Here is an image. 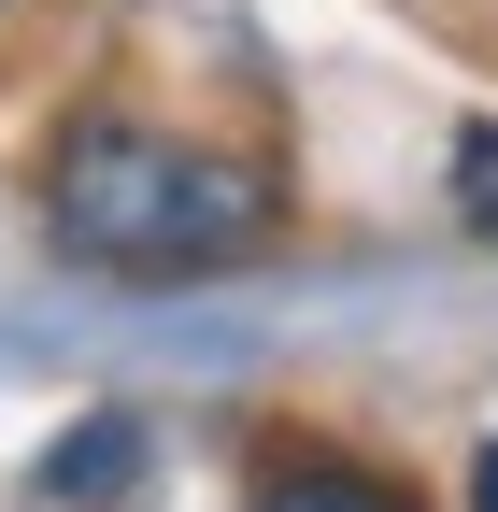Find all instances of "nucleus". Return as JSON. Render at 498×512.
<instances>
[{"label": "nucleus", "instance_id": "obj_1", "mask_svg": "<svg viewBox=\"0 0 498 512\" xmlns=\"http://www.w3.org/2000/svg\"><path fill=\"white\" fill-rule=\"evenodd\" d=\"M271 214L285 200H271L257 157H200V143H171V128H143V114H72L57 157H43L57 256H86L114 285H200L228 256H257Z\"/></svg>", "mask_w": 498, "mask_h": 512}, {"label": "nucleus", "instance_id": "obj_2", "mask_svg": "<svg viewBox=\"0 0 498 512\" xmlns=\"http://www.w3.org/2000/svg\"><path fill=\"white\" fill-rule=\"evenodd\" d=\"M129 484H143V427L129 413H86L72 456H57V498H129Z\"/></svg>", "mask_w": 498, "mask_h": 512}, {"label": "nucleus", "instance_id": "obj_3", "mask_svg": "<svg viewBox=\"0 0 498 512\" xmlns=\"http://www.w3.org/2000/svg\"><path fill=\"white\" fill-rule=\"evenodd\" d=\"M257 512H413V498H399V484H370V470L299 456V470H271V484H257Z\"/></svg>", "mask_w": 498, "mask_h": 512}, {"label": "nucleus", "instance_id": "obj_4", "mask_svg": "<svg viewBox=\"0 0 498 512\" xmlns=\"http://www.w3.org/2000/svg\"><path fill=\"white\" fill-rule=\"evenodd\" d=\"M456 214L498 242V128H470V143H456Z\"/></svg>", "mask_w": 498, "mask_h": 512}, {"label": "nucleus", "instance_id": "obj_5", "mask_svg": "<svg viewBox=\"0 0 498 512\" xmlns=\"http://www.w3.org/2000/svg\"><path fill=\"white\" fill-rule=\"evenodd\" d=\"M470 512H498V441H484V456H470Z\"/></svg>", "mask_w": 498, "mask_h": 512}]
</instances>
